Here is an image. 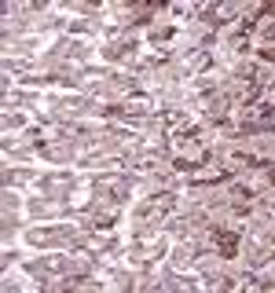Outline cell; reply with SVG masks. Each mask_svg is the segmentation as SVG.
Returning <instances> with one entry per match:
<instances>
[{
    "label": "cell",
    "instance_id": "1",
    "mask_svg": "<svg viewBox=\"0 0 275 293\" xmlns=\"http://www.w3.org/2000/svg\"><path fill=\"white\" fill-rule=\"evenodd\" d=\"M220 249H224V257H231L235 253V235H224L220 238Z\"/></svg>",
    "mask_w": 275,
    "mask_h": 293
}]
</instances>
